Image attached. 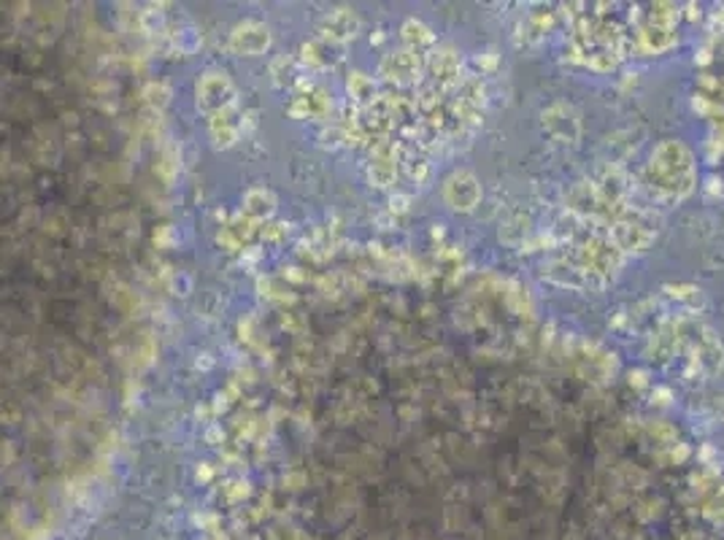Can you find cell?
<instances>
[{
    "instance_id": "cell-1",
    "label": "cell",
    "mask_w": 724,
    "mask_h": 540,
    "mask_svg": "<svg viewBox=\"0 0 724 540\" xmlns=\"http://www.w3.org/2000/svg\"><path fill=\"white\" fill-rule=\"evenodd\" d=\"M225 92L230 95L228 79L219 77V73H211V77H206V79H203V84H200L203 106H225V101L219 97V95H225Z\"/></svg>"
}]
</instances>
